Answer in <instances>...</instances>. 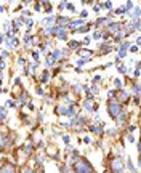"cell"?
I'll use <instances>...</instances> for the list:
<instances>
[{"label": "cell", "instance_id": "obj_7", "mask_svg": "<svg viewBox=\"0 0 141 173\" xmlns=\"http://www.w3.org/2000/svg\"><path fill=\"white\" fill-rule=\"evenodd\" d=\"M122 26H124L122 23H111L107 29H109L111 32H119V31H120V27H122Z\"/></svg>", "mask_w": 141, "mask_h": 173}, {"label": "cell", "instance_id": "obj_49", "mask_svg": "<svg viewBox=\"0 0 141 173\" xmlns=\"http://www.w3.org/2000/svg\"><path fill=\"white\" fill-rule=\"evenodd\" d=\"M34 10H37V11H40V10H42V6L39 5V3H35V5H34Z\"/></svg>", "mask_w": 141, "mask_h": 173}, {"label": "cell", "instance_id": "obj_41", "mask_svg": "<svg viewBox=\"0 0 141 173\" xmlns=\"http://www.w3.org/2000/svg\"><path fill=\"white\" fill-rule=\"evenodd\" d=\"M93 37H95V39H99V37H103V34H101L99 31H96L95 34H93Z\"/></svg>", "mask_w": 141, "mask_h": 173}, {"label": "cell", "instance_id": "obj_21", "mask_svg": "<svg viewBox=\"0 0 141 173\" xmlns=\"http://www.w3.org/2000/svg\"><path fill=\"white\" fill-rule=\"evenodd\" d=\"M99 5L103 6V8H106V10H111V8H112V3H111L109 0H106L104 3H99Z\"/></svg>", "mask_w": 141, "mask_h": 173}, {"label": "cell", "instance_id": "obj_6", "mask_svg": "<svg viewBox=\"0 0 141 173\" xmlns=\"http://www.w3.org/2000/svg\"><path fill=\"white\" fill-rule=\"evenodd\" d=\"M111 50H112V47H111V45H106V43H99V53H101V55L109 53Z\"/></svg>", "mask_w": 141, "mask_h": 173}, {"label": "cell", "instance_id": "obj_33", "mask_svg": "<svg viewBox=\"0 0 141 173\" xmlns=\"http://www.w3.org/2000/svg\"><path fill=\"white\" fill-rule=\"evenodd\" d=\"M66 8L71 10V11H75V6L72 5V3H69V2H66Z\"/></svg>", "mask_w": 141, "mask_h": 173}, {"label": "cell", "instance_id": "obj_1", "mask_svg": "<svg viewBox=\"0 0 141 173\" xmlns=\"http://www.w3.org/2000/svg\"><path fill=\"white\" fill-rule=\"evenodd\" d=\"M72 172L87 173V172H95V170H93V167L88 164L87 159H79L77 162H74V165H72Z\"/></svg>", "mask_w": 141, "mask_h": 173}, {"label": "cell", "instance_id": "obj_25", "mask_svg": "<svg viewBox=\"0 0 141 173\" xmlns=\"http://www.w3.org/2000/svg\"><path fill=\"white\" fill-rule=\"evenodd\" d=\"M114 87L117 88V90H120L122 88V80L120 79H114Z\"/></svg>", "mask_w": 141, "mask_h": 173}, {"label": "cell", "instance_id": "obj_43", "mask_svg": "<svg viewBox=\"0 0 141 173\" xmlns=\"http://www.w3.org/2000/svg\"><path fill=\"white\" fill-rule=\"evenodd\" d=\"M90 42H92V39H90V37H85V39H84V42H82V43H84V45H88Z\"/></svg>", "mask_w": 141, "mask_h": 173}, {"label": "cell", "instance_id": "obj_24", "mask_svg": "<svg viewBox=\"0 0 141 173\" xmlns=\"http://www.w3.org/2000/svg\"><path fill=\"white\" fill-rule=\"evenodd\" d=\"M42 83H47L48 82V71H43V74H42V80H40Z\"/></svg>", "mask_w": 141, "mask_h": 173}, {"label": "cell", "instance_id": "obj_40", "mask_svg": "<svg viewBox=\"0 0 141 173\" xmlns=\"http://www.w3.org/2000/svg\"><path fill=\"white\" fill-rule=\"evenodd\" d=\"M6 58H8V51L3 50V51H2V60H6Z\"/></svg>", "mask_w": 141, "mask_h": 173}, {"label": "cell", "instance_id": "obj_31", "mask_svg": "<svg viewBox=\"0 0 141 173\" xmlns=\"http://www.w3.org/2000/svg\"><path fill=\"white\" fill-rule=\"evenodd\" d=\"M58 24H66V23H69V19L67 18H58Z\"/></svg>", "mask_w": 141, "mask_h": 173}, {"label": "cell", "instance_id": "obj_52", "mask_svg": "<svg viewBox=\"0 0 141 173\" xmlns=\"http://www.w3.org/2000/svg\"><path fill=\"white\" fill-rule=\"evenodd\" d=\"M136 45H138V47H141V37H138V39H136Z\"/></svg>", "mask_w": 141, "mask_h": 173}, {"label": "cell", "instance_id": "obj_55", "mask_svg": "<svg viewBox=\"0 0 141 173\" xmlns=\"http://www.w3.org/2000/svg\"><path fill=\"white\" fill-rule=\"evenodd\" d=\"M88 3H93V0H88Z\"/></svg>", "mask_w": 141, "mask_h": 173}, {"label": "cell", "instance_id": "obj_45", "mask_svg": "<svg viewBox=\"0 0 141 173\" xmlns=\"http://www.w3.org/2000/svg\"><path fill=\"white\" fill-rule=\"evenodd\" d=\"M128 143H133V141H135V136H133V135H128Z\"/></svg>", "mask_w": 141, "mask_h": 173}, {"label": "cell", "instance_id": "obj_54", "mask_svg": "<svg viewBox=\"0 0 141 173\" xmlns=\"http://www.w3.org/2000/svg\"><path fill=\"white\" fill-rule=\"evenodd\" d=\"M138 167L141 168V157H140V159H138Z\"/></svg>", "mask_w": 141, "mask_h": 173}, {"label": "cell", "instance_id": "obj_16", "mask_svg": "<svg viewBox=\"0 0 141 173\" xmlns=\"http://www.w3.org/2000/svg\"><path fill=\"white\" fill-rule=\"evenodd\" d=\"M55 16H47V18H43V19H42V23L43 24H53V23H55Z\"/></svg>", "mask_w": 141, "mask_h": 173}, {"label": "cell", "instance_id": "obj_38", "mask_svg": "<svg viewBox=\"0 0 141 173\" xmlns=\"http://www.w3.org/2000/svg\"><path fill=\"white\" fill-rule=\"evenodd\" d=\"M114 96H115V90H111L109 93H107V98H109V99H112Z\"/></svg>", "mask_w": 141, "mask_h": 173}, {"label": "cell", "instance_id": "obj_28", "mask_svg": "<svg viewBox=\"0 0 141 173\" xmlns=\"http://www.w3.org/2000/svg\"><path fill=\"white\" fill-rule=\"evenodd\" d=\"M130 47H132V43H130V42H124L120 45V50H130Z\"/></svg>", "mask_w": 141, "mask_h": 173}, {"label": "cell", "instance_id": "obj_10", "mask_svg": "<svg viewBox=\"0 0 141 173\" xmlns=\"http://www.w3.org/2000/svg\"><path fill=\"white\" fill-rule=\"evenodd\" d=\"M103 24H111V18H98L96 19V26H103Z\"/></svg>", "mask_w": 141, "mask_h": 173}, {"label": "cell", "instance_id": "obj_37", "mask_svg": "<svg viewBox=\"0 0 141 173\" xmlns=\"http://www.w3.org/2000/svg\"><path fill=\"white\" fill-rule=\"evenodd\" d=\"M125 8H127V13H128L130 10L133 8V3H132V2H127V5H125Z\"/></svg>", "mask_w": 141, "mask_h": 173}, {"label": "cell", "instance_id": "obj_51", "mask_svg": "<svg viewBox=\"0 0 141 173\" xmlns=\"http://www.w3.org/2000/svg\"><path fill=\"white\" fill-rule=\"evenodd\" d=\"M37 95H40V96H42V95H43V90H42V88H40V87H39V88H37Z\"/></svg>", "mask_w": 141, "mask_h": 173}, {"label": "cell", "instance_id": "obj_30", "mask_svg": "<svg viewBox=\"0 0 141 173\" xmlns=\"http://www.w3.org/2000/svg\"><path fill=\"white\" fill-rule=\"evenodd\" d=\"M5 106H6V108H11L13 109V108H16V101H11V99H10V101H6Z\"/></svg>", "mask_w": 141, "mask_h": 173}, {"label": "cell", "instance_id": "obj_47", "mask_svg": "<svg viewBox=\"0 0 141 173\" xmlns=\"http://www.w3.org/2000/svg\"><path fill=\"white\" fill-rule=\"evenodd\" d=\"M84 141L87 143V144H92V139H90L88 136H85V138H84Z\"/></svg>", "mask_w": 141, "mask_h": 173}, {"label": "cell", "instance_id": "obj_18", "mask_svg": "<svg viewBox=\"0 0 141 173\" xmlns=\"http://www.w3.org/2000/svg\"><path fill=\"white\" fill-rule=\"evenodd\" d=\"M117 71L120 72V74H127V72L130 71V67H127V66H124V64H120V66L117 67Z\"/></svg>", "mask_w": 141, "mask_h": 173}, {"label": "cell", "instance_id": "obj_9", "mask_svg": "<svg viewBox=\"0 0 141 173\" xmlns=\"http://www.w3.org/2000/svg\"><path fill=\"white\" fill-rule=\"evenodd\" d=\"M130 18H132V19H140V18H141V10H140V6H135V8H133V13L130 14Z\"/></svg>", "mask_w": 141, "mask_h": 173}, {"label": "cell", "instance_id": "obj_19", "mask_svg": "<svg viewBox=\"0 0 141 173\" xmlns=\"http://www.w3.org/2000/svg\"><path fill=\"white\" fill-rule=\"evenodd\" d=\"M141 93V85L140 83H133V95H140Z\"/></svg>", "mask_w": 141, "mask_h": 173}, {"label": "cell", "instance_id": "obj_35", "mask_svg": "<svg viewBox=\"0 0 141 173\" xmlns=\"http://www.w3.org/2000/svg\"><path fill=\"white\" fill-rule=\"evenodd\" d=\"M85 62H88V56H87V58H80V60L77 61V64H85Z\"/></svg>", "mask_w": 141, "mask_h": 173}, {"label": "cell", "instance_id": "obj_46", "mask_svg": "<svg viewBox=\"0 0 141 173\" xmlns=\"http://www.w3.org/2000/svg\"><path fill=\"white\" fill-rule=\"evenodd\" d=\"M80 16H82V18H87V16H88V11H87V10H84V11L80 13Z\"/></svg>", "mask_w": 141, "mask_h": 173}, {"label": "cell", "instance_id": "obj_14", "mask_svg": "<svg viewBox=\"0 0 141 173\" xmlns=\"http://www.w3.org/2000/svg\"><path fill=\"white\" fill-rule=\"evenodd\" d=\"M6 45H8L10 48H13V47H16V45H18V39L14 37V35H13V37H10V40H8V42H6Z\"/></svg>", "mask_w": 141, "mask_h": 173}, {"label": "cell", "instance_id": "obj_2", "mask_svg": "<svg viewBox=\"0 0 141 173\" xmlns=\"http://www.w3.org/2000/svg\"><path fill=\"white\" fill-rule=\"evenodd\" d=\"M107 112L112 119H117L119 116L122 114V103L120 101H112L109 99V104H107Z\"/></svg>", "mask_w": 141, "mask_h": 173}, {"label": "cell", "instance_id": "obj_12", "mask_svg": "<svg viewBox=\"0 0 141 173\" xmlns=\"http://www.w3.org/2000/svg\"><path fill=\"white\" fill-rule=\"evenodd\" d=\"M82 45H84V43H80V42H75V40H72V42L69 43V48H71V50H79Z\"/></svg>", "mask_w": 141, "mask_h": 173}, {"label": "cell", "instance_id": "obj_27", "mask_svg": "<svg viewBox=\"0 0 141 173\" xmlns=\"http://www.w3.org/2000/svg\"><path fill=\"white\" fill-rule=\"evenodd\" d=\"M0 112H2V120L5 122V120H6V106H2V111H0Z\"/></svg>", "mask_w": 141, "mask_h": 173}, {"label": "cell", "instance_id": "obj_42", "mask_svg": "<svg viewBox=\"0 0 141 173\" xmlns=\"http://www.w3.org/2000/svg\"><path fill=\"white\" fill-rule=\"evenodd\" d=\"M92 91H93V93H95V95H96V93H98V91H99V88L96 87V83H95V85L92 87Z\"/></svg>", "mask_w": 141, "mask_h": 173}, {"label": "cell", "instance_id": "obj_34", "mask_svg": "<svg viewBox=\"0 0 141 173\" xmlns=\"http://www.w3.org/2000/svg\"><path fill=\"white\" fill-rule=\"evenodd\" d=\"M32 58H34L35 61H39V58H40V53H39V51H32Z\"/></svg>", "mask_w": 141, "mask_h": 173}, {"label": "cell", "instance_id": "obj_22", "mask_svg": "<svg viewBox=\"0 0 141 173\" xmlns=\"http://www.w3.org/2000/svg\"><path fill=\"white\" fill-rule=\"evenodd\" d=\"M90 31V24L88 26H80V27L77 29V32H82V34H84V32H88Z\"/></svg>", "mask_w": 141, "mask_h": 173}, {"label": "cell", "instance_id": "obj_39", "mask_svg": "<svg viewBox=\"0 0 141 173\" xmlns=\"http://www.w3.org/2000/svg\"><path fill=\"white\" fill-rule=\"evenodd\" d=\"M69 139H71V138H69L67 135H64V136H63V141H64V144H66V146L69 144Z\"/></svg>", "mask_w": 141, "mask_h": 173}, {"label": "cell", "instance_id": "obj_36", "mask_svg": "<svg viewBox=\"0 0 141 173\" xmlns=\"http://www.w3.org/2000/svg\"><path fill=\"white\" fill-rule=\"evenodd\" d=\"M101 80H103V79H101L99 75H95V79H93V83H96V85H98V83L101 82Z\"/></svg>", "mask_w": 141, "mask_h": 173}, {"label": "cell", "instance_id": "obj_20", "mask_svg": "<svg viewBox=\"0 0 141 173\" xmlns=\"http://www.w3.org/2000/svg\"><path fill=\"white\" fill-rule=\"evenodd\" d=\"M125 120H127V114H125V112H122V114H120V116H119V119H117V122H119V125H122V123H124V122H125Z\"/></svg>", "mask_w": 141, "mask_h": 173}, {"label": "cell", "instance_id": "obj_5", "mask_svg": "<svg viewBox=\"0 0 141 173\" xmlns=\"http://www.w3.org/2000/svg\"><path fill=\"white\" fill-rule=\"evenodd\" d=\"M84 109H85V111H88V112H95V111H98V106L93 103V99L87 98L84 101Z\"/></svg>", "mask_w": 141, "mask_h": 173}, {"label": "cell", "instance_id": "obj_13", "mask_svg": "<svg viewBox=\"0 0 141 173\" xmlns=\"http://www.w3.org/2000/svg\"><path fill=\"white\" fill-rule=\"evenodd\" d=\"M0 172H3V173H6V172H14V167H13V165H6L5 162H3L2 170H0Z\"/></svg>", "mask_w": 141, "mask_h": 173}, {"label": "cell", "instance_id": "obj_26", "mask_svg": "<svg viewBox=\"0 0 141 173\" xmlns=\"http://www.w3.org/2000/svg\"><path fill=\"white\" fill-rule=\"evenodd\" d=\"M127 167H128V170H130V172H136L135 165L132 164V160H130V159H127Z\"/></svg>", "mask_w": 141, "mask_h": 173}, {"label": "cell", "instance_id": "obj_32", "mask_svg": "<svg viewBox=\"0 0 141 173\" xmlns=\"http://www.w3.org/2000/svg\"><path fill=\"white\" fill-rule=\"evenodd\" d=\"M122 13H127V8H125V6H120L119 10H115V14H122Z\"/></svg>", "mask_w": 141, "mask_h": 173}, {"label": "cell", "instance_id": "obj_29", "mask_svg": "<svg viewBox=\"0 0 141 173\" xmlns=\"http://www.w3.org/2000/svg\"><path fill=\"white\" fill-rule=\"evenodd\" d=\"M43 5H45V10H47V11H52V3H50L48 0H43Z\"/></svg>", "mask_w": 141, "mask_h": 173}, {"label": "cell", "instance_id": "obj_48", "mask_svg": "<svg viewBox=\"0 0 141 173\" xmlns=\"http://www.w3.org/2000/svg\"><path fill=\"white\" fill-rule=\"evenodd\" d=\"M130 51H132V53H136V51H138V47H130Z\"/></svg>", "mask_w": 141, "mask_h": 173}, {"label": "cell", "instance_id": "obj_44", "mask_svg": "<svg viewBox=\"0 0 141 173\" xmlns=\"http://www.w3.org/2000/svg\"><path fill=\"white\" fill-rule=\"evenodd\" d=\"M101 8H103V6H101V5H95V6H93V10H95L96 13H98V11H99Z\"/></svg>", "mask_w": 141, "mask_h": 173}, {"label": "cell", "instance_id": "obj_4", "mask_svg": "<svg viewBox=\"0 0 141 173\" xmlns=\"http://www.w3.org/2000/svg\"><path fill=\"white\" fill-rule=\"evenodd\" d=\"M55 111L58 116H71V104H59Z\"/></svg>", "mask_w": 141, "mask_h": 173}, {"label": "cell", "instance_id": "obj_11", "mask_svg": "<svg viewBox=\"0 0 141 173\" xmlns=\"http://www.w3.org/2000/svg\"><path fill=\"white\" fill-rule=\"evenodd\" d=\"M82 24H84V21H82V19L72 21V23L69 24V29H71V31H75V27H79V26H82Z\"/></svg>", "mask_w": 141, "mask_h": 173}, {"label": "cell", "instance_id": "obj_8", "mask_svg": "<svg viewBox=\"0 0 141 173\" xmlns=\"http://www.w3.org/2000/svg\"><path fill=\"white\" fill-rule=\"evenodd\" d=\"M130 96H132V93H128V91H122V95H120V99H119V101H120L122 104H125V103H128Z\"/></svg>", "mask_w": 141, "mask_h": 173}, {"label": "cell", "instance_id": "obj_17", "mask_svg": "<svg viewBox=\"0 0 141 173\" xmlns=\"http://www.w3.org/2000/svg\"><path fill=\"white\" fill-rule=\"evenodd\" d=\"M27 101H29V96L26 95V91H23V93H21V96H19V103H21V104H26Z\"/></svg>", "mask_w": 141, "mask_h": 173}, {"label": "cell", "instance_id": "obj_56", "mask_svg": "<svg viewBox=\"0 0 141 173\" xmlns=\"http://www.w3.org/2000/svg\"><path fill=\"white\" fill-rule=\"evenodd\" d=\"M64 2H66V0H64Z\"/></svg>", "mask_w": 141, "mask_h": 173}, {"label": "cell", "instance_id": "obj_3", "mask_svg": "<svg viewBox=\"0 0 141 173\" xmlns=\"http://www.w3.org/2000/svg\"><path fill=\"white\" fill-rule=\"evenodd\" d=\"M111 168H112V172H125V164H124V159L122 157H117V159L112 160V164H111Z\"/></svg>", "mask_w": 141, "mask_h": 173}, {"label": "cell", "instance_id": "obj_50", "mask_svg": "<svg viewBox=\"0 0 141 173\" xmlns=\"http://www.w3.org/2000/svg\"><path fill=\"white\" fill-rule=\"evenodd\" d=\"M74 91H75V93H79V91H80V85H75L74 87Z\"/></svg>", "mask_w": 141, "mask_h": 173}, {"label": "cell", "instance_id": "obj_15", "mask_svg": "<svg viewBox=\"0 0 141 173\" xmlns=\"http://www.w3.org/2000/svg\"><path fill=\"white\" fill-rule=\"evenodd\" d=\"M53 56H55L56 58V60H61V58H63V56H66V55H64V51L63 50H55V51H53Z\"/></svg>", "mask_w": 141, "mask_h": 173}, {"label": "cell", "instance_id": "obj_23", "mask_svg": "<svg viewBox=\"0 0 141 173\" xmlns=\"http://www.w3.org/2000/svg\"><path fill=\"white\" fill-rule=\"evenodd\" d=\"M79 55H82V56H90V55H93V51H90V50H79Z\"/></svg>", "mask_w": 141, "mask_h": 173}, {"label": "cell", "instance_id": "obj_53", "mask_svg": "<svg viewBox=\"0 0 141 173\" xmlns=\"http://www.w3.org/2000/svg\"><path fill=\"white\" fill-rule=\"evenodd\" d=\"M138 154L141 156V139H140V144H138Z\"/></svg>", "mask_w": 141, "mask_h": 173}]
</instances>
